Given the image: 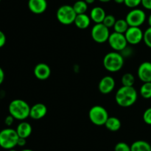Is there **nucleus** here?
Returning <instances> with one entry per match:
<instances>
[{
  "mask_svg": "<svg viewBox=\"0 0 151 151\" xmlns=\"http://www.w3.org/2000/svg\"><path fill=\"white\" fill-rule=\"evenodd\" d=\"M116 83L111 76H105L100 81L98 84V89L103 94H109L114 89Z\"/></svg>",
  "mask_w": 151,
  "mask_h": 151,
  "instance_id": "11",
  "label": "nucleus"
},
{
  "mask_svg": "<svg viewBox=\"0 0 151 151\" xmlns=\"http://www.w3.org/2000/svg\"><path fill=\"white\" fill-rule=\"evenodd\" d=\"M4 70L0 67V85L2 84V83L4 82Z\"/></svg>",
  "mask_w": 151,
  "mask_h": 151,
  "instance_id": "35",
  "label": "nucleus"
},
{
  "mask_svg": "<svg viewBox=\"0 0 151 151\" xmlns=\"http://www.w3.org/2000/svg\"><path fill=\"white\" fill-rule=\"evenodd\" d=\"M7 151H17V150H15L14 148H12V149H10V150H7Z\"/></svg>",
  "mask_w": 151,
  "mask_h": 151,
  "instance_id": "41",
  "label": "nucleus"
},
{
  "mask_svg": "<svg viewBox=\"0 0 151 151\" xmlns=\"http://www.w3.org/2000/svg\"><path fill=\"white\" fill-rule=\"evenodd\" d=\"M137 75L142 83L151 82V62L142 63L137 70Z\"/></svg>",
  "mask_w": 151,
  "mask_h": 151,
  "instance_id": "12",
  "label": "nucleus"
},
{
  "mask_svg": "<svg viewBox=\"0 0 151 151\" xmlns=\"http://www.w3.org/2000/svg\"><path fill=\"white\" fill-rule=\"evenodd\" d=\"M15 120V118L13 116H11L10 114H9L8 116H7L4 119V124H5L7 126H11L13 124V122Z\"/></svg>",
  "mask_w": 151,
  "mask_h": 151,
  "instance_id": "31",
  "label": "nucleus"
},
{
  "mask_svg": "<svg viewBox=\"0 0 151 151\" xmlns=\"http://www.w3.org/2000/svg\"><path fill=\"white\" fill-rule=\"evenodd\" d=\"M124 4L129 8H137L139 5L142 4V0H125Z\"/></svg>",
  "mask_w": 151,
  "mask_h": 151,
  "instance_id": "28",
  "label": "nucleus"
},
{
  "mask_svg": "<svg viewBox=\"0 0 151 151\" xmlns=\"http://www.w3.org/2000/svg\"><path fill=\"white\" fill-rule=\"evenodd\" d=\"M77 13L73 7L69 4L60 6L56 12V18L60 24L63 25L72 24L75 22Z\"/></svg>",
  "mask_w": 151,
  "mask_h": 151,
  "instance_id": "5",
  "label": "nucleus"
},
{
  "mask_svg": "<svg viewBox=\"0 0 151 151\" xmlns=\"http://www.w3.org/2000/svg\"><path fill=\"white\" fill-rule=\"evenodd\" d=\"M147 23H148L149 27H151V13L149 15L148 18H147Z\"/></svg>",
  "mask_w": 151,
  "mask_h": 151,
  "instance_id": "37",
  "label": "nucleus"
},
{
  "mask_svg": "<svg viewBox=\"0 0 151 151\" xmlns=\"http://www.w3.org/2000/svg\"><path fill=\"white\" fill-rule=\"evenodd\" d=\"M116 21V18H115L113 15H106L104 20H103V24L104 25H106L108 28L110 29V28L114 27Z\"/></svg>",
  "mask_w": 151,
  "mask_h": 151,
  "instance_id": "25",
  "label": "nucleus"
},
{
  "mask_svg": "<svg viewBox=\"0 0 151 151\" xmlns=\"http://www.w3.org/2000/svg\"><path fill=\"white\" fill-rule=\"evenodd\" d=\"M19 137L16 130L4 128L0 131V147L5 150L14 148L17 146Z\"/></svg>",
  "mask_w": 151,
  "mask_h": 151,
  "instance_id": "4",
  "label": "nucleus"
},
{
  "mask_svg": "<svg viewBox=\"0 0 151 151\" xmlns=\"http://www.w3.org/2000/svg\"><path fill=\"white\" fill-rule=\"evenodd\" d=\"M8 111L9 114L13 116L15 119L24 121L29 116L30 106L22 99H15L9 104Z\"/></svg>",
  "mask_w": 151,
  "mask_h": 151,
  "instance_id": "2",
  "label": "nucleus"
},
{
  "mask_svg": "<svg viewBox=\"0 0 151 151\" xmlns=\"http://www.w3.org/2000/svg\"><path fill=\"white\" fill-rule=\"evenodd\" d=\"M27 139L22 138V137H19V139H18L17 142V146H19V147H24L25 146L27 143Z\"/></svg>",
  "mask_w": 151,
  "mask_h": 151,
  "instance_id": "34",
  "label": "nucleus"
},
{
  "mask_svg": "<svg viewBox=\"0 0 151 151\" xmlns=\"http://www.w3.org/2000/svg\"><path fill=\"white\" fill-rule=\"evenodd\" d=\"M147 16L145 12L142 9L134 8L126 15L125 20L129 27H140L145 22Z\"/></svg>",
  "mask_w": 151,
  "mask_h": 151,
  "instance_id": "8",
  "label": "nucleus"
},
{
  "mask_svg": "<svg viewBox=\"0 0 151 151\" xmlns=\"http://www.w3.org/2000/svg\"><path fill=\"white\" fill-rule=\"evenodd\" d=\"M140 95L145 100L151 99V82L143 83L139 89Z\"/></svg>",
  "mask_w": 151,
  "mask_h": 151,
  "instance_id": "23",
  "label": "nucleus"
},
{
  "mask_svg": "<svg viewBox=\"0 0 151 151\" xmlns=\"http://www.w3.org/2000/svg\"><path fill=\"white\" fill-rule=\"evenodd\" d=\"M91 22V19L90 16H88L86 13H83V14L77 15L74 24L78 29H86L90 26Z\"/></svg>",
  "mask_w": 151,
  "mask_h": 151,
  "instance_id": "17",
  "label": "nucleus"
},
{
  "mask_svg": "<svg viewBox=\"0 0 151 151\" xmlns=\"http://www.w3.org/2000/svg\"><path fill=\"white\" fill-rule=\"evenodd\" d=\"M128 27H129V25L125 19H118L114 24V32H119V33L125 34Z\"/></svg>",
  "mask_w": 151,
  "mask_h": 151,
  "instance_id": "21",
  "label": "nucleus"
},
{
  "mask_svg": "<svg viewBox=\"0 0 151 151\" xmlns=\"http://www.w3.org/2000/svg\"><path fill=\"white\" fill-rule=\"evenodd\" d=\"M143 121L147 125H151V107L148 108L143 113Z\"/></svg>",
  "mask_w": 151,
  "mask_h": 151,
  "instance_id": "29",
  "label": "nucleus"
},
{
  "mask_svg": "<svg viewBox=\"0 0 151 151\" xmlns=\"http://www.w3.org/2000/svg\"><path fill=\"white\" fill-rule=\"evenodd\" d=\"M72 7L77 15L86 13L88 10V4L84 0H77Z\"/></svg>",
  "mask_w": 151,
  "mask_h": 151,
  "instance_id": "22",
  "label": "nucleus"
},
{
  "mask_svg": "<svg viewBox=\"0 0 151 151\" xmlns=\"http://www.w3.org/2000/svg\"><path fill=\"white\" fill-rule=\"evenodd\" d=\"M110 34L109 28H108L103 23L95 24L91 28V38L95 42L98 44H103L108 41Z\"/></svg>",
  "mask_w": 151,
  "mask_h": 151,
  "instance_id": "7",
  "label": "nucleus"
},
{
  "mask_svg": "<svg viewBox=\"0 0 151 151\" xmlns=\"http://www.w3.org/2000/svg\"><path fill=\"white\" fill-rule=\"evenodd\" d=\"M1 0H0V2H1Z\"/></svg>",
  "mask_w": 151,
  "mask_h": 151,
  "instance_id": "42",
  "label": "nucleus"
},
{
  "mask_svg": "<svg viewBox=\"0 0 151 151\" xmlns=\"http://www.w3.org/2000/svg\"><path fill=\"white\" fill-rule=\"evenodd\" d=\"M84 1H85L88 4H93L96 0H84Z\"/></svg>",
  "mask_w": 151,
  "mask_h": 151,
  "instance_id": "36",
  "label": "nucleus"
},
{
  "mask_svg": "<svg viewBox=\"0 0 151 151\" xmlns=\"http://www.w3.org/2000/svg\"><path fill=\"white\" fill-rule=\"evenodd\" d=\"M47 0H29L28 8L34 14H42L47 9Z\"/></svg>",
  "mask_w": 151,
  "mask_h": 151,
  "instance_id": "14",
  "label": "nucleus"
},
{
  "mask_svg": "<svg viewBox=\"0 0 151 151\" xmlns=\"http://www.w3.org/2000/svg\"><path fill=\"white\" fill-rule=\"evenodd\" d=\"M131 151H151V145L145 140H137L131 145Z\"/></svg>",
  "mask_w": 151,
  "mask_h": 151,
  "instance_id": "20",
  "label": "nucleus"
},
{
  "mask_svg": "<svg viewBox=\"0 0 151 151\" xmlns=\"http://www.w3.org/2000/svg\"><path fill=\"white\" fill-rule=\"evenodd\" d=\"M47 108L43 103H36L30 107V112H29V117L32 119L38 120L47 115Z\"/></svg>",
  "mask_w": 151,
  "mask_h": 151,
  "instance_id": "15",
  "label": "nucleus"
},
{
  "mask_svg": "<svg viewBox=\"0 0 151 151\" xmlns=\"http://www.w3.org/2000/svg\"><path fill=\"white\" fill-rule=\"evenodd\" d=\"M34 75L40 81H45L51 75V69L45 63H39L34 68Z\"/></svg>",
  "mask_w": 151,
  "mask_h": 151,
  "instance_id": "13",
  "label": "nucleus"
},
{
  "mask_svg": "<svg viewBox=\"0 0 151 151\" xmlns=\"http://www.w3.org/2000/svg\"><path fill=\"white\" fill-rule=\"evenodd\" d=\"M114 151H131V145L123 142H120L115 145Z\"/></svg>",
  "mask_w": 151,
  "mask_h": 151,
  "instance_id": "27",
  "label": "nucleus"
},
{
  "mask_svg": "<svg viewBox=\"0 0 151 151\" xmlns=\"http://www.w3.org/2000/svg\"><path fill=\"white\" fill-rule=\"evenodd\" d=\"M114 2H116V4H123L125 0H114Z\"/></svg>",
  "mask_w": 151,
  "mask_h": 151,
  "instance_id": "38",
  "label": "nucleus"
},
{
  "mask_svg": "<svg viewBox=\"0 0 151 151\" xmlns=\"http://www.w3.org/2000/svg\"><path fill=\"white\" fill-rule=\"evenodd\" d=\"M128 44L137 45L143 41L144 32L139 27H129L125 33Z\"/></svg>",
  "mask_w": 151,
  "mask_h": 151,
  "instance_id": "10",
  "label": "nucleus"
},
{
  "mask_svg": "<svg viewBox=\"0 0 151 151\" xmlns=\"http://www.w3.org/2000/svg\"><path fill=\"white\" fill-rule=\"evenodd\" d=\"M125 58L119 52H110L104 56L103 64L105 69L110 72H117L124 66Z\"/></svg>",
  "mask_w": 151,
  "mask_h": 151,
  "instance_id": "3",
  "label": "nucleus"
},
{
  "mask_svg": "<svg viewBox=\"0 0 151 151\" xmlns=\"http://www.w3.org/2000/svg\"><path fill=\"white\" fill-rule=\"evenodd\" d=\"M16 131L19 137L27 139L32 134V128L29 122L22 121L17 125Z\"/></svg>",
  "mask_w": 151,
  "mask_h": 151,
  "instance_id": "18",
  "label": "nucleus"
},
{
  "mask_svg": "<svg viewBox=\"0 0 151 151\" xmlns=\"http://www.w3.org/2000/svg\"><path fill=\"white\" fill-rule=\"evenodd\" d=\"M120 53L122 54V55L123 56L124 58H125L130 57V56L132 55L133 50L131 48V47H128V46H127V47H125L123 50H122V51L120 52Z\"/></svg>",
  "mask_w": 151,
  "mask_h": 151,
  "instance_id": "30",
  "label": "nucleus"
},
{
  "mask_svg": "<svg viewBox=\"0 0 151 151\" xmlns=\"http://www.w3.org/2000/svg\"><path fill=\"white\" fill-rule=\"evenodd\" d=\"M143 41H144L145 45L151 49V27L147 28V29L144 32Z\"/></svg>",
  "mask_w": 151,
  "mask_h": 151,
  "instance_id": "26",
  "label": "nucleus"
},
{
  "mask_svg": "<svg viewBox=\"0 0 151 151\" xmlns=\"http://www.w3.org/2000/svg\"><path fill=\"white\" fill-rule=\"evenodd\" d=\"M141 4L146 10H151V0H142Z\"/></svg>",
  "mask_w": 151,
  "mask_h": 151,
  "instance_id": "33",
  "label": "nucleus"
},
{
  "mask_svg": "<svg viewBox=\"0 0 151 151\" xmlns=\"http://www.w3.org/2000/svg\"><path fill=\"white\" fill-rule=\"evenodd\" d=\"M108 43L114 51L119 52L123 50L128 44L125 34L119 33L116 32H114L110 34Z\"/></svg>",
  "mask_w": 151,
  "mask_h": 151,
  "instance_id": "9",
  "label": "nucleus"
},
{
  "mask_svg": "<svg viewBox=\"0 0 151 151\" xmlns=\"http://www.w3.org/2000/svg\"><path fill=\"white\" fill-rule=\"evenodd\" d=\"M98 1H100V2L106 3V2H109V1H111V0H98Z\"/></svg>",
  "mask_w": 151,
  "mask_h": 151,
  "instance_id": "39",
  "label": "nucleus"
},
{
  "mask_svg": "<svg viewBox=\"0 0 151 151\" xmlns=\"http://www.w3.org/2000/svg\"><path fill=\"white\" fill-rule=\"evenodd\" d=\"M21 151H34V150H31V149H24V150H22Z\"/></svg>",
  "mask_w": 151,
  "mask_h": 151,
  "instance_id": "40",
  "label": "nucleus"
},
{
  "mask_svg": "<svg viewBox=\"0 0 151 151\" xmlns=\"http://www.w3.org/2000/svg\"><path fill=\"white\" fill-rule=\"evenodd\" d=\"M121 121L116 116H109L106 121L105 126L109 131L112 132H116L119 131L121 128Z\"/></svg>",
  "mask_w": 151,
  "mask_h": 151,
  "instance_id": "19",
  "label": "nucleus"
},
{
  "mask_svg": "<svg viewBox=\"0 0 151 151\" xmlns=\"http://www.w3.org/2000/svg\"><path fill=\"white\" fill-rule=\"evenodd\" d=\"M138 99V93L134 86H122L115 94V100L118 106L123 108L131 107Z\"/></svg>",
  "mask_w": 151,
  "mask_h": 151,
  "instance_id": "1",
  "label": "nucleus"
},
{
  "mask_svg": "<svg viewBox=\"0 0 151 151\" xmlns=\"http://www.w3.org/2000/svg\"><path fill=\"white\" fill-rule=\"evenodd\" d=\"M88 117L90 121L97 126L105 125L108 118L109 117V113L104 107L101 106H94L88 111Z\"/></svg>",
  "mask_w": 151,
  "mask_h": 151,
  "instance_id": "6",
  "label": "nucleus"
},
{
  "mask_svg": "<svg viewBox=\"0 0 151 151\" xmlns=\"http://www.w3.org/2000/svg\"><path fill=\"white\" fill-rule=\"evenodd\" d=\"M6 43V35L1 30H0V48L3 47Z\"/></svg>",
  "mask_w": 151,
  "mask_h": 151,
  "instance_id": "32",
  "label": "nucleus"
},
{
  "mask_svg": "<svg viewBox=\"0 0 151 151\" xmlns=\"http://www.w3.org/2000/svg\"><path fill=\"white\" fill-rule=\"evenodd\" d=\"M121 83L125 86H134L135 83V78L131 73H125L121 78Z\"/></svg>",
  "mask_w": 151,
  "mask_h": 151,
  "instance_id": "24",
  "label": "nucleus"
},
{
  "mask_svg": "<svg viewBox=\"0 0 151 151\" xmlns=\"http://www.w3.org/2000/svg\"><path fill=\"white\" fill-rule=\"evenodd\" d=\"M89 16L91 21L95 24L103 23L105 17L106 16V13L103 7L97 6L91 9Z\"/></svg>",
  "mask_w": 151,
  "mask_h": 151,
  "instance_id": "16",
  "label": "nucleus"
}]
</instances>
